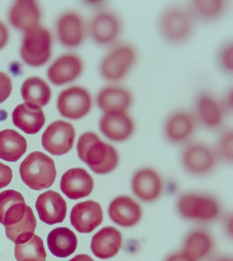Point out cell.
Wrapping results in <instances>:
<instances>
[{
  "mask_svg": "<svg viewBox=\"0 0 233 261\" xmlns=\"http://www.w3.org/2000/svg\"><path fill=\"white\" fill-rule=\"evenodd\" d=\"M215 261H232V259L230 257H222V258L217 259Z\"/></svg>",
  "mask_w": 233,
  "mask_h": 261,
  "instance_id": "obj_41",
  "label": "cell"
},
{
  "mask_svg": "<svg viewBox=\"0 0 233 261\" xmlns=\"http://www.w3.org/2000/svg\"><path fill=\"white\" fill-rule=\"evenodd\" d=\"M218 159L232 162L233 159V133L231 129L222 132L215 148Z\"/></svg>",
  "mask_w": 233,
  "mask_h": 261,
  "instance_id": "obj_34",
  "label": "cell"
},
{
  "mask_svg": "<svg viewBox=\"0 0 233 261\" xmlns=\"http://www.w3.org/2000/svg\"><path fill=\"white\" fill-rule=\"evenodd\" d=\"M12 118L15 126L30 135L37 134L45 123V114L41 108L25 103L15 108Z\"/></svg>",
  "mask_w": 233,
  "mask_h": 261,
  "instance_id": "obj_26",
  "label": "cell"
},
{
  "mask_svg": "<svg viewBox=\"0 0 233 261\" xmlns=\"http://www.w3.org/2000/svg\"><path fill=\"white\" fill-rule=\"evenodd\" d=\"M70 220L77 232L90 233L103 222V210L101 205L93 200L79 202L72 208Z\"/></svg>",
  "mask_w": 233,
  "mask_h": 261,
  "instance_id": "obj_15",
  "label": "cell"
},
{
  "mask_svg": "<svg viewBox=\"0 0 233 261\" xmlns=\"http://www.w3.org/2000/svg\"><path fill=\"white\" fill-rule=\"evenodd\" d=\"M77 238L73 231L66 227L54 228L47 236V246L51 254L58 258H66L75 252Z\"/></svg>",
  "mask_w": 233,
  "mask_h": 261,
  "instance_id": "obj_27",
  "label": "cell"
},
{
  "mask_svg": "<svg viewBox=\"0 0 233 261\" xmlns=\"http://www.w3.org/2000/svg\"><path fill=\"white\" fill-rule=\"evenodd\" d=\"M216 63L218 69L226 75L233 73V43L228 40L219 47L216 55Z\"/></svg>",
  "mask_w": 233,
  "mask_h": 261,
  "instance_id": "obj_33",
  "label": "cell"
},
{
  "mask_svg": "<svg viewBox=\"0 0 233 261\" xmlns=\"http://www.w3.org/2000/svg\"><path fill=\"white\" fill-rule=\"evenodd\" d=\"M218 158L215 148L200 142L187 144L182 154L183 166L189 173L206 175L216 167Z\"/></svg>",
  "mask_w": 233,
  "mask_h": 261,
  "instance_id": "obj_8",
  "label": "cell"
},
{
  "mask_svg": "<svg viewBox=\"0 0 233 261\" xmlns=\"http://www.w3.org/2000/svg\"><path fill=\"white\" fill-rule=\"evenodd\" d=\"M121 232L112 226L104 227L92 239L90 248L98 258L108 259L115 256L121 248Z\"/></svg>",
  "mask_w": 233,
  "mask_h": 261,
  "instance_id": "obj_23",
  "label": "cell"
},
{
  "mask_svg": "<svg viewBox=\"0 0 233 261\" xmlns=\"http://www.w3.org/2000/svg\"><path fill=\"white\" fill-rule=\"evenodd\" d=\"M138 60L137 48L130 43H118L110 47L98 67L100 75L106 81L116 84L125 79Z\"/></svg>",
  "mask_w": 233,
  "mask_h": 261,
  "instance_id": "obj_3",
  "label": "cell"
},
{
  "mask_svg": "<svg viewBox=\"0 0 233 261\" xmlns=\"http://www.w3.org/2000/svg\"><path fill=\"white\" fill-rule=\"evenodd\" d=\"M227 0H193L186 5L197 23H214L226 15L229 8Z\"/></svg>",
  "mask_w": 233,
  "mask_h": 261,
  "instance_id": "obj_24",
  "label": "cell"
},
{
  "mask_svg": "<svg viewBox=\"0 0 233 261\" xmlns=\"http://www.w3.org/2000/svg\"><path fill=\"white\" fill-rule=\"evenodd\" d=\"M9 37L7 28L0 21V49H3L7 45Z\"/></svg>",
  "mask_w": 233,
  "mask_h": 261,
  "instance_id": "obj_37",
  "label": "cell"
},
{
  "mask_svg": "<svg viewBox=\"0 0 233 261\" xmlns=\"http://www.w3.org/2000/svg\"><path fill=\"white\" fill-rule=\"evenodd\" d=\"M178 212L187 220L211 222L218 218L220 206L215 198L206 195L188 193L180 196Z\"/></svg>",
  "mask_w": 233,
  "mask_h": 261,
  "instance_id": "obj_7",
  "label": "cell"
},
{
  "mask_svg": "<svg viewBox=\"0 0 233 261\" xmlns=\"http://www.w3.org/2000/svg\"><path fill=\"white\" fill-rule=\"evenodd\" d=\"M36 208L40 220L48 225L60 224L67 213V204L59 193L48 190L38 197Z\"/></svg>",
  "mask_w": 233,
  "mask_h": 261,
  "instance_id": "obj_19",
  "label": "cell"
},
{
  "mask_svg": "<svg viewBox=\"0 0 233 261\" xmlns=\"http://www.w3.org/2000/svg\"><path fill=\"white\" fill-rule=\"evenodd\" d=\"M15 256L17 261H45L47 257L43 240L37 234L23 244H15Z\"/></svg>",
  "mask_w": 233,
  "mask_h": 261,
  "instance_id": "obj_32",
  "label": "cell"
},
{
  "mask_svg": "<svg viewBox=\"0 0 233 261\" xmlns=\"http://www.w3.org/2000/svg\"><path fill=\"white\" fill-rule=\"evenodd\" d=\"M77 150L80 160L97 174H109L119 164L117 150L94 132H86L80 136Z\"/></svg>",
  "mask_w": 233,
  "mask_h": 261,
  "instance_id": "obj_1",
  "label": "cell"
},
{
  "mask_svg": "<svg viewBox=\"0 0 233 261\" xmlns=\"http://www.w3.org/2000/svg\"><path fill=\"white\" fill-rule=\"evenodd\" d=\"M123 27V21L119 14L105 8L92 18L88 32L94 43L110 48L119 43Z\"/></svg>",
  "mask_w": 233,
  "mask_h": 261,
  "instance_id": "obj_5",
  "label": "cell"
},
{
  "mask_svg": "<svg viewBox=\"0 0 233 261\" xmlns=\"http://www.w3.org/2000/svg\"><path fill=\"white\" fill-rule=\"evenodd\" d=\"M134 103V96L128 88L116 84L104 86L96 96V104L103 112H128Z\"/></svg>",
  "mask_w": 233,
  "mask_h": 261,
  "instance_id": "obj_14",
  "label": "cell"
},
{
  "mask_svg": "<svg viewBox=\"0 0 233 261\" xmlns=\"http://www.w3.org/2000/svg\"><path fill=\"white\" fill-rule=\"evenodd\" d=\"M12 179L13 171L11 168L0 162V189L9 186Z\"/></svg>",
  "mask_w": 233,
  "mask_h": 261,
  "instance_id": "obj_36",
  "label": "cell"
},
{
  "mask_svg": "<svg viewBox=\"0 0 233 261\" xmlns=\"http://www.w3.org/2000/svg\"><path fill=\"white\" fill-rule=\"evenodd\" d=\"M214 240L208 232L196 230L191 232L185 241L184 252L193 261L205 258L212 252Z\"/></svg>",
  "mask_w": 233,
  "mask_h": 261,
  "instance_id": "obj_30",
  "label": "cell"
},
{
  "mask_svg": "<svg viewBox=\"0 0 233 261\" xmlns=\"http://www.w3.org/2000/svg\"><path fill=\"white\" fill-rule=\"evenodd\" d=\"M13 84L9 76L0 72V104L4 103L11 95Z\"/></svg>",
  "mask_w": 233,
  "mask_h": 261,
  "instance_id": "obj_35",
  "label": "cell"
},
{
  "mask_svg": "<svg viewBox=\"0 0 233 261\" xmlns=\"http://www.w3.org/2000/svg\"><path fill=\"white\" fill-rule=\"evenodd\" d=\"M83 69V62L79 56L66 54L51 64L48 69L47 76L54 85L62 86L77 79Z\"/></svg>",
  "mask_w": 233,
  "mask_h": 261,
  "instance_id": "obj_20",
  "label": "cell"
},
{
  "mask_svg": "<svg viewBox=\"0 0 233 261\" xmlns=\"http://www.w3.org/2000/svg\"><path fill=\"white\" fill-rule=\"evenodd\" d=\"M133 192L142 201L151 202L158 200L163 191V182L156 170L144 168L134 174L132 180Z\"/></svg>",
  "mask_w": 233,
  "mask_h": 261,
  "instance_id": "obj_16",
  "label": "cell"
},
{
  "mask_svg": "<svg viewBox=\"0 0 233 261\" xmlns=\"http://www.w3.org/2000/svg\"><path fill=\"white\" fill-rule=\"evenodd\" d=\"M93 188V178L83 168H71L62 175L60 180L62 193L71 200L87 197Z\"/></svg>",
  "mask_w": 233,
  "mask_h": 261,
  "instance_id": "obj_17",
  "label": "cell"
},
{
  "mask_svg": "<svg viewBox=\"0 0 233 261\" xmlns=\"http://www.w3.org/2000/svg\"><path fill=\"white\" fill-rule=\"evenodd\" d=\"M37 220L30 206H28L25 217L15 226L5 228L6 236L15 244H23L29 242L35 234Z\"/></svg>",
  "mask_w": 233,
  "mask_h": 261,
  "instance_id": "obj_31",
  "label": "cell"
},
{
  "mask_svg": "<svg viewBox=\"0 0 233 261\" xmlns=\"http://www.w3.org/2000/svg\"><path fill=\"white\" fill-rule=\"evenodd\" d=\"M198 126L192 110L177 109L170 112L165 119L163 132L170 143L184 144L190 141Z\"/></svg>",
  "mask_w": 233,
  "mask_h": 261,
  "instance_id": "obj_9",
  "label": "cell"
},
{
  "mask_svg": "<svg viewBox=\"0 0 233 261\" xmlns=\"http://www.w3.org/2000/svg\"><path fill=\"white\" fill-rule=\"evenodd\" d=\"M21 92L25 103L33 107H44L51 99V88L45 81L38 77L26 80L21 86Z\"/></svg>",
  "mask_w": 233,
  "mask_h": 261,
  "instance_id": "obj_29",
  "label": "cell"
},
{
  "mask_svg": "<svg viewBox=\"0 0 233 261\" xmlns=\"http://www.w3.org/2000/svg\"><path fill=\"white\" fill-rule=\"evenodd\" d=\"M51 34L46 28L38 25L28 30L21 47L22 59L31 67H41L51 57Z\"/></svg>",
  "mask_w": 233,
  "mask_h": 261,
  "instance_id": "obj_6",
  "label": "cell"
},
{
  "mask_svg": "<svg viewBox=\"0 0 233 261\" xmlns=\"http://www.w3.org/2000/svg\"><path fill=\"white\" fill-rule=\"evenodd\" d=\"M69 261H94L93 259L87 254H78Z\"/></svg>",
  "mask_w": 233,
  "mask_h": 261,
  "instance_id": "obj_40",
  "label": "cell"
},
{
  "mask_svg": "<svg viewBox=\"0 0 233 261\" xmlns=\"http://www.w3.org/2000/svg\"><path fill=\"white\" fill-rule=\"evenodd\" d=\"M58 37L62 45L67 47H77L81 45L87 33V27L79 14L69 12L58 19Z\"/></svg>",
  "mask_w": 233,
  "mask_h": 261,
  "instance_id": "obj_18",
  "label": "cell"
},
{
  "mask_svg": "<svg viewBox=\"0 0 233 261\" xmlns=\"http://www.w3.org/2000/svg\"><path fill=\"white\" fill-rule=\"evenodd\" d=\"M108 214L116 224L130 228L140 222L142 212L137 202L128 196H121L112 200L108 208Z\"/></svg>",
  "mask_w": 233,
  "mask_h": 261,
  "instance_id": "obj_22",
  "label": "cell"
},
{
  "mask_svg": "<svg viewBox=\"0 0 233 261\" xmlns=\"http://www.w3.org/2000/svg\"><path fill=\"white\" fill-rule=\"evenodd\" d=\"M19 173L24 184L36 191L49 188L57 175L54 160L39 151L26 156L20 165Z\"/></svg>",
  "mask_w": 233,
  "mask_h": 261,
  "instance_id": "obj_4",
  "label": "cell"
},
{
  "mask_svg": "<svg viewBox=\"0 0 233 261\" xmlns=\"http://www.w3.org/2000/svg\"><path fill=\"white\" fill-rule=\"evenodd\" d=\"M192 110L198 125L209 129L220 127L228 114L222 99L208 92H200L196 96Z\"/></svg>",
  "mask_w": 233,
  "mask_h": 261,
  "instance_id": "obj_10",
  "label": "cell"
},
{
  "mask_svg": "<svg viewBox=\"0 0 233 261\" xmlns=\"http://www.w3.org/2000/svg\"><path fill=\"white\" fill-rule=\"evenodd\" d=\"M165 261H193L189 258L184 252L174 253L166 258Z\"/></svg>",
  "mask_w": 233,
  "mask_h": 261,
  "instance_id": "obj_39",
  "label": "cell"
},
{
  "mask_svg": "<svg viewBox=\"0 0 233 261\" xmlns=\"http://www.w3.org/2000/svg\"><path fill=\"white\" fill-rule=\"evenodd\" d=\"M25 138L13 129L0 132V159L9 162H16L27 150Z\"/></svg>",
  "mask_w": 233,
  "mask_h": 261,
  "instance_id": "obj_28",
  "label": "cell"
},
{
  "mask_svg": "<svg viewBox=\"0 0 233 261\" xmlns=\"http://www.w3.org/2000/svg\"><path fill=\"white\" fill-rule=\"evenodd\" d=\"M41 19V11L35 1L21 0L16 2L9 13L10 22L24 32L37 27Z\"/></svg>",
  "mask_w": 233,
  "mask_h": 261,
  "instance_id": "obj_25",
  "label": "cell"
},
{
  "mask_svg": "<svg viewBox=\"0 0 233 261\" xmlns=\"http://www.w3.org/2000/svg\"><path fill=\"white\" fill-rule=\"evenodd\" d=\"M99 128L103 135L114 142H123L134 134L135 121L128 112L103 113L99 120Z\"/></svg>",
  "mask_w": 233,
  "mask_h": 261,
  "instance_id": "obj_13",
  "label": "cell"
},
{
  "mask_svg": "<svg viewBox=\"0 0 233 261\" xmlns=\"http://www.w3.org/2000/svg\"><path fill=\"white\" fill-rule=\"evenodd\" d=\"M75 130L69 122L58 120L48 126L42 136V145L53 155L60 156L73 148Z\"/></svg>",
  "mask_w": 233,
  "mask_h": 261,
  "instance_id": "obj_12",
  "label": "cell"
},
{
  "mask_svg": "<svg viewBox=\"0 0 233 261\" xmlns=\"http://www.w3.org/2000/svg\"><path fill=\"white\" fill-rule=\"evenodd\" d=\"M198 23L186 6H170L163 10L158 21L159 33L170 45L179 46L194 37Z\"/></svg>",
  "mask_w": 233,
  "mask_h": 261,
  "instance_id": "obj_2",
  "label": "cell"
},
{
  "mask_svg": "<svg viewBox=\"0 0 233 261\" xmlns=\"http://www.w3.org/2000/svg\"><path fill=\"white\" fill-rule=\"evenodd\" d=\"M222 100L228 114L232 113L233 106L232 90H229L228 92H227Z\"/></svg>",
  "mask_w": 233,
  "mask_h": 261,
  "instance_id": "obj_38",
  "label": "cell"
},
{
  "mask_svg": "<svg viewBox=\"0 0 233 261\" xmlns=\"http://www.w3.org/2000/svg\"><path fill=\"white\" fill-rule=\"evenodd\" d=\"M92 106V96L89 91L81 86H72L63 90L58 96V111L69 119H81L89 114Z\"/></svg>",
  "mask_w": 233,
  "mask_h": 261,
  "instance_id": "obj_11",
  "label": "cell"
},
{
  "mask_svg": "<svg viewBox=\"0 0 233 261\" xmlns=\"http://www.w3.org/2000/svg\"><path fill=\"white\" fill-rule=\"evenodd\" d=\"M28 206L21 194L13 190L0 193V224L15 226L25 217Z\"/></svg>",
  "mask_w": 233,
  "mask_h": 261,
  "instance_id": "obj_21",
  "label": "cell"
}]
</instances>
